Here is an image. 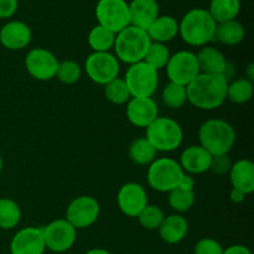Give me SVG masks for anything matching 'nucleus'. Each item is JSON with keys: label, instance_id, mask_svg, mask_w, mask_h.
<instances>
[{"label": "nucleus", "instance_id": "obj_1", "mask_svg": "<svg viewBox=\"0 0 254 254\" xmlns=\"http://www.w3.org/2000/svg\"><path fill=\"white\" fill-rule=\"evenodd\" d=\"M228 82L220 74L200 73L186 86L188 101L196 108L212 111L227 99Z\"/></svg>", "mask_w": 254, "mask_h": 254}, {"label": "nucleus", "instance_id": "obj_2", "mask_svg": "<svg viewBox=\"0 0 254 254\" xmlns=\"http://www.w3.org/2000/svg\"><path fill=\"white\" fill-rule=\"evenodd\" d=\"M216 26L217 22L207 10L196 7L189 10L179 22V34L190 46L203 47L215 40Z\"/></svg>", "mask_w": 254, "mask_h": 254}, {"label": "nucleus", "instance_id": "obj_3", "mask_svg": "<svg viewBox=\"0 0 254 254\" xmlns=\"http://www.w3.org/2000/svg\"><path fill=\"white\" fill-rule=\"evenodd\" d=\"M200 145L212 156L228 154L236 141V131L223 119H208L198 129Z\"/></svg>", "mask_w": 254, "mask_h": 254}, {"label": "nucleus", "instance_id": "obj_4", "mask_svg": "<svg viewBox=\"0 0 254 254\" xmlns=\"http://www.w3.org/2000/svg\"><path fill=\"white\" fill-rule=\"evenodd\" d=\"M150 44L151 41L145 30L129 25L116 35L113 49L116 50V57L118 61L133 64L144 61Z\"/></svg>", "mask_w": 254, "mask_h": 254}, {"label": "nucleus", "instance_id": "obj_5", "mask_svg": "<svg viewBox=\"0 0 254 254\" xmlns=\"http://www.w3.org/2000/svg\"><path fill=\"white\" fill-rule=\"evenodd\" d=\"M145 138L156 151H173L183 143L184 131L180 124L169 117H158L145 128Z\"/></svg>", "mask_w": 254, "mask_h": 254}, {"label": "nucleus", "instance_id": "obj_6", "mask_svg": "<svg viewBox=\"0 0 254 254\" xmlns=\"http://www.w3.org/2000/svg\"><path fill=\"white\" fill-rule=\"evenodd\" d=\"M131 98H151L159 84V73L146 62L129 64L124 77Z\"/></svg>", "mask_w": 254, "mask_h": 254}, {"label": "nucleus", "instance_id": "obj_7", "mask_svg": "<svg viewBox=\"0 0 254 254\" xmlns=\"http://www.w3.org/2000/svg\"><path fill=\"white\" fill-rule=\"evenodd\" d=\"M184 174L178 161L170 158H160L149 165L146 179L149 186L155 191L170 192L179 185Z\"/></svg>", "mask_w": 254, "mask_h": 254}, {"label": "nucleus", "instance_id": "obj_8", "mask_svg": "<svg viewBox=\"0 0 254 254\" xmlns=\"http://www.w3.org/2000/svg\"><path fill=\"white\" fill-rule=\"evenodd\" d=\"M98 25L118 34L130 25L129 6L126 0H99L96 5Z\"/></svg>", "mask_w": 254, "mask_h": 254}, {"label": "nucleus", "instance_id": "obj_9", "mask_svg": "<svg viewBox=\"0 0 254 254\" xmlns=\"http://www.w3.org/2000/svg\"><path fill=\"white\" fill-rule=\"evenodd\" d=\"M165 68L169 81L185 87L200 74L196 55L191 51H178L171 55Z\"/></svg>", "mask_w": 254, "mask_h": 254}, {"label": "nucleus", "instance_id": "obj_10", "mask_svg": "<svg viewBox=\"0 0 254 254\" xmlns=\"http://www.w3.org/2000/svg\"><path fill=\"white\" fill-rule=\"evenodd\" d=\"M84 68L91 81L106 86L118 77L119 61L111 52H93L86 59Z\"/></svg>", "mask_w": 254, "mask_h": 254}, {"label": "nucleus", "instance_id": "obj_11", "mask_svg": "<svg viewBox=\"0 0 254 254\" xmlns=\"http://www.w3.org/2000/svg\"><path fill=\"white\" fill-rule=\"evenodd\" d=\"M46 250L64 253L72 248L77 238V230L67 220H55L42 227Z\"/></svg>", "mask_w": 254, "mask_h": 254}, {"label": "nucleus", "instance_id": "obj_12", "mask_svg": "<svg viewBox=\"0 0 254 254\" xmlns=\"http://www.w3.org/2000/svg\"><path fill=\"white\" fill-rule=\"evenodd\" d=\"M101 207L96 198L79 196L71 201L66 210V218L76 230H82L93 225L98 218Z\"/></svg>", "mask_w": 254, "mask_h": 254}, {"label": "nucleus", "instance_id": "obj_13", "mask_svg": "<svg viewBox=\"0 0 254 254\" xmlns=\"http://www.w3.org/2000/svg\"><path fill=\"white\" fill-rule=\"evenodd\" d=\"M59 64V60L52 52L41 47L32 49L25 59L26 71L37 81H49L56 77Z\"/></svg>", "mask_w": 254, "mask_h": 254}, {"label": "nucleus", "instance_id": "obj_14", "mask_svg": "<svg viewBox=\"0 0 254 254\" xmlns=\"http://www.w3.org/2000/svg\"><path fill=\"white\" fill-rule=\"evenodd\" d=\"M117 202L122 212L128 217H138L148 205L145 189L136 183L124 184L118 191Z\"/></svg>", "mask_w": 254, "mask_h": 254}, {"label": "nucleus", "instance_id": "obj_15", "mask_svg": "<svg viewBox=\"0 0 254 254\" xmlns=\"http://www.w3.org/2000/svg\"><path fill=\"white\" fill-rule=\"evenodd\" d=\"M46 251L42 228L25 227L10 242L11 254H44Z\"/></svg>", "mask_w": 254, "mask_h": 254}, {"label": "nucleus", "instance_id": "obj_16", "mask_svg": "<svg viewBox=\"0 0 254 254\" xmlns=\"http://www.w3.org/2000/svg\"><path fill=\"white\" fill-rule=\"evenodd\" d=\"M127 118L138 128H146L159 117V109L153 98H130L126 108Z\"/></svg>", "mask_w": 254, "mask_h": 254}, {"label": "nucleus", "instance_id": "obj_17", "mask_svg": "<svg viewBox=\"0 0 254 254\" xmlns=\"http://www.w3.org/2000/svg\"><path fill=\"white\" fill-rule=\"evenodd\" d=\"M31 29L22 21H9L0 29V44L11 51L25 49L31 42Z\"/></svg>", "mask_w": 254, "mask_h": 254}, {"label": "nucleus", "instance_id": "obj_18", "mask_svg": "<svg viewBox=\"0 0 254 254\" xmlns=\"http://www.w3.org/2000/svg\"><path fill=\"white\" fill-rule=\"evenodd\" d=\"M128 6L130 25L145 31L155 21L160 11L156 0H131Z\"/></svg>", "mask_w": 254, "mask_h": 254}, {"label": "nucleus", "instance_id": "obj_19", "mask_svg": "<svg viewBox=\"0 0 254 254\" xmlns=\"http://www.w3.org/2000/svg\"><path fill=\"white\" fill-rule=\"evenodd\" d=\"M212 155L201 145L188 146L180 156V166L184 173L203 174L208 171Z\"/></svg>", "mask_w": 254, "mask_h": 254}, {"label": "nucleus", "instance_id": "obj_20", "mask_svg": "<svg viewBox=\"0 0 254 254\" xmlns=\"http://www.w3.org/2000/svg\"><path fill=\"white\" fill-rule=\"evenodd\" d=\"M230 180L233 189L241 190L246 195L254 191V165L251 160L241 159L232 164L230 170Z\"/></svg>", "mask_w": 254, "mask_h": 254}, {"label": "nucleus", "instance_id": "obj_21", "mask_svg": "<svg viewBox=\"0 0 254 254\" xmlns=\"http://www.w3.org/2000/svg\"><path fill=\"white\" fill-rule=\"evenodd\" d=\"M158 231L164 242L168 245H178L188 235L189 223L185 217L175 213L164 217Z\"/></svg>", "mask_w": 254, "mask_h": 254}, {"label": "nucleus", "instance_id": "obj_22", "mask_svg": "<svg viewBox=\"0 0 254 254\" xmlns=\"http://www.w3.org/2000/svg\"><path fill=\"white\" fill-rule=\"evenodd\" d=\"M200 73L207 74H222L227 59L220 50L211 46H203L200 51L196 54Z\"/></svg>", "mask_w": 254, "mask_h": 254}, {"label": "nucleus", "instance_id": "obj_23", "mask_svg": "<svg viewBox=\"0 0 254 254\" xmlns=\"http://www.w3.org/2000/svg\"><path fill=\"white\" fill-rule=\"evenodd\" d=\"M146 34L151 42L166 44L175 39L176 35L179 34V22L170 15H163V16L159 15L155 21L148 27Z\"/></svg>", "mask_w": 254, "mask_h": 254}, {"label": "nucleus", "instance_id": "obj_24", "mask_svg": "<svg viewBox=\"0 0 254 254\" xmlns=\"http://www.w3.org/2000/svg\"><path fill=\"white\" fill-rule=\"evenodd\" d=\"M245 27L237 20L220 22L216 26L215 40L226 45V46H236L241 44L245 39Z\"/></svg>", "mask_w": 254, "mask_h": 254}, {"label": "nucleus", "instance_id": "obj_25", "mask_svg": "<svg viewBox=\"0 0 254 254\" xmlns=\"http://www.w3.org/2000/svg\"><path fill=\"white\" fill-rule=\"evenodd\" d=\"M241 10V0H211L207 11L217 24L236 20Z\"/></svg>", "mask_w": 254, "mask_h": 254}, {"label": "nucleus", "instance_id": "obj_26", "mask_svg": "<svg viewBox=\"0 0 254 254\" xmlns=\"http://www.w3.org/2000/svg\"><path fill=\"white\" fill-rule=\"evenodd\" d=\"M156 153L153 145L145 136L138 138L129 145V158L136 165H150L156 158Z\"/></svg>", "mask_w": 254, "mask_h": 254}, {"label": "nucleus", "instance_id": "obj_27", "mask_svg": "<svg viewBox=\"0 0 254 254\" xmlns=\"http://www.w3.org/2000/svg\"><path fill=\"white\" fill-rule=\"evenodd\" d=\"M114 41L116 34L101 25L92 27L88 34V45L93 52H109V50L113 49Z\"/></svg>", "mask_w": 254, "mask_h": 254}, {"label": "nucleus", "instance_id": "obj_28", "mask_svg": "<svg viewBox=\"0 0 254 254\" xmlns=\"http://www.w3.org/2000/svg\"><path fill=\"white\" fill-rule=\"evenodd\" d=\"M21 220V210L11 198H0V228L12 230Z\"/></svg>", "mask_w": 254, "mask_h": 254}, {"label": "nucleus", "instance_id": "obj_29", "mask_svg": "<svg viewBox=\"0 0 254 254\" xmlns=\"http://www.w3.org/2000/svg\"><path fill=\"white\" fill-rule=\"evenodd\" d=\"M253 82L247 78H238L235 81L228 82L227 98L232 103L245 104L250 102L253 97Z\"/></svg>", "mask_w": 254, "mask_h": 254}, {"label": "nucleus", "instance_id": "obj_30", "mask_svg": "<svg viewBox=\"0 0 254 254\" xmlns=\"http://www.w3.org/2000/svg\"><path fill=\"white\" fill-rule=\"evenodd\" d=\"M195 203V191L176 186L169 192V205L176 212H186Z\"/></svg>", "mask_w": 254, "mask_h": 254}, {"label": "nucleus", "instance_id": "obj_31", "mask_svg": "<svg viewBox=\"0 0 254 254\" xmlns=\"http://www.w3.org/2000/svg\"><path fill=\"white\" fill-rule=\"evenodd\" d=\"M104 96L111 103L122 106L130 101L131 96L123 78H114L104 86Z\"/></svg>", "mask_w": 254, "mask_h": 254}, {"label": "nucleus", "instance_id": "obj_32", "mask_svg": "<svg viewBox=\"0 0 254 254\" xmlns=\"http://www.w3.org/2000/svg\"><path fill=\"white\" fill-rule=\"evenodd\" d=\"M170 56V51L165 44L151 42L148 51H146L145 57H144V62H146L149 66L155 68L156 71H159L166 66Z\"/></svg>", "mask_w": 254, "mask_h": 254}, {"label": "nucleus", "instance_id": "obj_33", "mask_svg": "<svg viewBox=\"0 0 254 254\" xmlns=\"http://www.w3.org/2000/svg\"><path fill=\"white\" fill-rule=\"evenodd\" d=\"M163 102L171 109H179L188 102L186 87L169 82L163 89Z\"/></svg>", "mask_w": 254, "mask_h": 254}, {"label": "nucleus", "instance_id": "obj_34", "mask_svg": "<svg viewBox=\"0 0 254 254\" xmlns=\"http://www.w3.org/2000/svg\"><path fill=\"white\" fill-rule=\"evenodd\" d=\"M164 212L159 206L155 205H146V207L139 213V216L136 218L139 220V223L141 225V227H144L145 230H158L160 227L161 222L164 220Z\"/></svg>", "mask_w": 254, "mask_h": 254}, {"label": "nucleus", "instance_id": "obj_35", "mask_svg": "<svg viewBox=\"0 0 254 254\" xmlns=\"http://www.w3.org/2000/svg\"><path fill=\"white\" fill-rule=\"evenodd\" d=\"M81 67L78 64L71 60H66L59 64V68H57L56 77L59 78L60 82L64 84H73L78 82L81 78Z\"/></svg>", "mask_w": 254, "mask_h": 254}, {"label": "nucleus", "instance_id": "obj_36", "mask_svg": "<svg viewBox=\"0 0 254 254\" xmlns=\"http://www.w3.org/2000/svg\"><path fill=\"white\" fill-rule=\"evenodd\" d=\"M231 166H232V163H231V159L228 156V154H223V155H215L211 159L210 169L208 171H211L212 174L217 176L226 175V174L230 173Z\"/></svg>", "mask_w": 254, "mask_h": 254}, {"label": "nucleus", "instance_id": "obj_37", "mask_svg": "<svg viewBox=\"0 0 254 254\" xmlns=\"http://www.w3.org/2000/svg\"><path fill=\"white\" fill-rule=\"evenodd\" d=\"M195 254H223V247L213 238H202L195 246Z\"/></svg>", "mask_w": 254, "mask_h": 254}, {"label": "nucleus", "instance_id": "obj_38", "mask_svg": "<svg viewBox=\"0 0 254 254\" xmlns=\"http://www.w3.org/2000/svg\"><path fill=\"white\" fill-rule=\"evenodd\" d=\"M19 1L17 0H0V19L11 17L16 12Z\"/></svg>", "mask_w": 254, "mask_h": 254}, {"label": "nucleus", "instance_id": "obj_39", "mask_svg": "<svg viewBox=\"0 0 254 254\" xmlns=\"http://www.w3.org/2000/svg\"><path fill=\"white\" fill-rule=\"evenodd\" d=\"M223 254H252L247 247L242 245H235L223 250Z\"/></svg>", "mask_w": 254, "mask_h": 254}, {"label": "nucleus", "instance_id": "obj_40", "mask_svg": "<svg viewBox=\"0 0 254 254\" xmlns=\"http://www.w3.org/2000/svg\"><path fill=\"white\" fill-rule=\"evenodd\" d=\"M235 73H236V66L233 64H231V62H227V64H226L225 69H223L221 76H222L227 82H231V79L233 78Z\"/></svg>", "mask_w": 254, "mask_h": 254}, {"label": "nucleus", "instance_id": "obj_41", "mask_svg": "<svg viewBox=\"0 0 254 254\" xmlns=\"http://www.w3.org/2000/svg\"><path fill=\"white\" fill-rule=\"evenodd\" d=\"M179 186H181V188L184 189H188V190H193V188H195V180H193V178H191L190 175L184 174L180 183H179Z\"/></svg>", "mask_w": 254, "mask_h": 254}, {"label": "nucleus", "instance_id": "obj_42", "mask_svg": "<svg viewBox=\"0 0 254 254\" xmlns=\"http://www.w3.org/2000/svg\"><path fill=\"white\" fill-rule=\"evenodd\" d=\"M246 196L247 195H246L245 192H242L241 190H237V189H232V191H231V193H230V198L233 203L243 202L246 198Z\"/></svg>", "mask_w": 254, "mask_h": 254}, {"label": "nucleus", "instance_id": "obj_43", "mask_svg": "<svg viewBox=\"0 0 254 254\" xmlns=\"http://www.w3.org/2000/svg\"><path fill=\"white\" fill-rule=\"evenodd\" d=\"M246 78L251 82L254 81V64H248L247 71H246Z\"/></svg>", "mask_w": 254, "mask_h": 254}, {"label": "nucleus", "instance_id": "obj_44", "mask_svg": "<svg viewBox=\"0 0 254 254\" xmlns=\"http://www.w3.org/2000/svg\"><path fill=\"white\" fill-rule=\"evenodd\" d=\"M84 254H112V253L108 252L107 250H103V248H93V250H89L88 252H86Z\"/></svg>", "mask_w": 254, "mask_h": 254}, {"label": "nucleus", "instance_id": "obj_45", "mask_svg": "<svg viewBox=\"0 0 254 254\" xmlns=\"http://www.w3.org/2000/svg\"><path fill=\"white\" fill-rule=\"evenodd\" d=\"M1 171H2V158L1 155H0V174H1Z\"/></svg>", "mask_w": 254, "mask_h": 254}]
</instances>
